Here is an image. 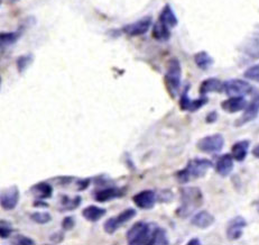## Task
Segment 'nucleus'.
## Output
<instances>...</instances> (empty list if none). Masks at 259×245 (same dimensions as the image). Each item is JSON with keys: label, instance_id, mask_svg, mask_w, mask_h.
<instances>
[{"label": "nucleus", "instance_id": "1", "mask_svg": "<svg viewBox=\"0 0 259 245\" xmlns=\"http://www.w3.org/2000/svg\"><path fill=\"white\" fill-rule=\"evenodd\" d=\"M181 206L176 209V215L181 218H187L203 205L202 190L199 187H183L180 189Z\"/></svg>", "mask_w": 259, "mask_h": 245}, {"label": "nucleus", "instance_id": "2", "mask_svg": "<svg viewBox=\"0 0 259 245\" xmlns=\"http://www.w3.org/2000/svg\"><path fill=\"white\" fill-rule=\"evenodd\" d=\"M212 167L213 163L208 159H192L188 161L182 170L175 172V178L180 184L186 185L188 182L205 177V174Z\"/></svg>", "mask_w": 259, "mask_h": 245}, {"label": "nucleus", "instance_id": "3", "mask_svg": "<svg viewBox=\"0 0 259 245\" xmlns=\"http://www.w3.org/2000/svg\"><path fill=\"white\" fill-rule=\"evenodd\" d=\"M158 227L155 223L137 222L126 234L127 243L130 245H150L154 233Z\"/></svg>", "mask_w": 259, "mask_h": 245}, {"label": "nucleus", "instance_id": "4", "mask_svg": "<svg viewBox=\"0 0 259 245\" xmlns=\"http://www.w3.org/2000/svg\"><path fill=\"white\" fill-rule=\"evenodd\" d=\"M166 90L172 99H175L182 85V65L179 58L172 57L167 62V69L164 75Z\"/></svg>", "mask_w": 259, "mask_h": 245}, {"label": "nucleus", "instance_id": "5", "mask_svg": "<svg viewBox=\"0 0 259 245\" xmlns=\"http://www.w3.org/2000/svg\"><path fill=\"white\" fill-rule=\"evenodd\" d=\"M137 215V210L135 208H126L125 210L121 211L117 215V216H112L109 219H107L103 224V229H105L106 233L108 234H113L116 233L118 229H119L121 226L127 224L129 221L134 219Z\"/></svg>", "mask_w": 259, "mask_h": 245}, {"label": "nucleus", "instance_id": "6", "mask_svg": "<svg viewBox=\"0 0 259 245\" xmlns=\"http://www.w3.org/2000/svg\"><path fill=\"white\" fill-rule=\"evenodd\" d=\"M224 146V137L221 134H212L200 138L197 143L199 151L208 154L219 153Z\"/></svg>", "mask_w": 259, "mask_h": 245}, {"label": "nucleus", "instance_id": "7", "mask_svg": "<svg viewBox=\"0 0 259 245\" xmlns=\"http://www.w3.org/2000/svg\"><path fill=\"white\" fill-rule=\"evenodd\" d=\"M188 90H190V85H187L184 88L183 93L181 94L180 99H179V106L180 109L182 112H188V113H195L199 109H201L203 106L208 104L209 99L205 96H202L199 99H191L188 97Z\"/></svg>", "mask_w": 259, "mask_h": 245}, {"label": "nucleus", "instance_id": "8", "mask_svg": "<svg viewBox=\"0 0 259 245\" xmlns=\"http://www.w3.org/2000/svg\"><path fill=\"white\" fill-rule=\"evenodd\" d=\"M254 88L251 87L249 82L241 79H231L223 82V91L229 97L236 96H246L249 94Z\"/></svg>", "mask_w": 259, "mask_h": 245}, {"label": "nucleus", "instance_id": "9", "mask_svg": "<svg viewBox=\"0 0 259 245\" xmlns=\"http://www.w3.org/2000/svg\"><path fill=\"white\" fill-rule=\"evenodd\" d=\"M258 115H259V93H256L254 94L253 99H251L249 104L247 105L243 114L235 122V126L240 127L246 125V124L256 119Z\"/></svg>", "mask_w": 259, "mask_h": 245}, {"label": "nucleus", "instance_id": "10", "mask_svg": "<svg viewBox=\"0 0 259 245\" xmlns=\"http://www.w3.org/2000/svg\"><path fill=\"white\" fill-rule=\"evenodd\" d=\"M132 202H134L136 206L140 208V209H153L155 205L158 202L157 193L155 192L154 190L150 189L142 190V191L137 192L136 195L132 196Z\"/></svg>", "mask_w": 259, "mask_h": 245}, {"label": "nucleus", "instance_id": "11", "mask_svg": "<svg viewBox=\"0 0 259 245\" xmlns=\"http://www.w3.org/2000/svg\"><path fill=\"white\" fill-rule=\"evenodd\" d=\"M151 23H153L151 16H145L138 20L134 21V23L126 25V26L123 27V32L126 35L131 36V38L145 35L146 33L149 31Z\"/></svg>", "mask_w": 259, "mask_h": 245}, {"label": "nucleus", "instance_id": "12", "mask_svg": "<svg viewBox=\"0 0 259 245\" xmlns=\"http://www.w3.org/2000/svg\"><path fill=\"white\" fill-rule=\"evenodd\" d=\"M20 200V191L17 186H10L5 190H2L1 198H0V205L5 210H14L18 206Z\"/></svg>", "mask_w": 259, "mask_h": 245}, {"label": "nucleus", "instance_id": "13", "mask_svg": "<svg viewBox=\"0 0 259 245\" xmlns=\"http://www.w3.org/2000/svg\"><path fill=\"white\" fill-rule=\"evenodd\" d=\"M126 195V189L118 187H108L93 191V198L98 203H108L110 200L121 198Z\"/></svg>", "mask_w": 259, "mask_h": 245}, {"label": "nucleus", "instance_id": "14", "mask_svg": "<svg viewBox=\"0 0 259 245\" xmlns=\"http://www.w3.org/2000/svg\"><path fill=\"white\" fill-rule=\"evenodd\" d=\"M247 226L246 219L242 216H236L230 219L227 226V236L229 240L236 241L242 236L243 229Z\"/></svg>", "mask_w": 259, "mask_h": 245}, {"label": "nucleus", "instance_id": "15", "mask_svg": "<svg viewBox=\"0 0 259 245\" xmlns=\"http://www.w3.org/2000/svg\"><path fill=\"white\" fill-rule=\"evenodd\" d=\"M248 102L242 96L230 97L229 99L221 102V108L228 114H235V113L245 111Z\"/></svg>", "mask_w": 259, "mask_h": 245}, {"label": "nucleus", "instance_id": "16", "mask_svg": "<svg viewBox=\"0 0 259 245\" xmlns=\"http://www.w3.org/2000/svg\"><path fill=\"white\" fill-rule=\"evenodd\" d=\"M234 156L232 154H222L218 158L216 162V171L221 177H228L234 170Z\"/></svg>", "mask_w": 259, "mask_h": 245}, {"label": "nucleus", "instance_id": "17", "mask_svg": "<svg viewBox=\"0 0 259 245\" xmlns=\"http://www.w3.org/2000/svg\"><path fill=\"white\" fill-rule=\"evenodd\" d=\"M214 222H216V218L208 210H200L191 219V224L201 229L209 228L214 224Z\"/></svg>", "mask_w": 259, "mask_h": 245}, {"label": "nucleus", "instance_id": "18", "mask_svg": "<svg viewBox=\"0 0 259 245\" xmlns=\"http://www.w3.org/2000/svg\"><path fill=\"white\" fill-rule=\"evenodd\" d=\"M241 50L247 57L255 58V60H258L259 58V33H255V34L249 36V38H248L245 41V43L242 44Z\"/></svg>", "mask_w": 259, "mask_h": 245}, {"label": "nucleus", "instance_id": "19", "mask_svg": "<svg viewBox=\"0 0 259 245\" xmlns=\"http://www.w3.org/2000/svg\"><path fill=\"white\" fill-rule=\"evenodd\" d=\"M199 91L201 96H205L210 93H222L223 91V82L217 78L205 79L200 85Z\"/></svg>", "mask_w": 259, "mask_h": 245}, {"label": "nucleus", "instance_id": "20", "mask_svg": "<svg viewBox=\"0 0 259 245\" xmlns=\"http://www.w3.org/2000/svg\"><path fill=\"white\" fill-rule=\"evenodd\" d=\"M36 199H49L53 196V187L49 182L43 181V182H37L34 186H32L29 189Z\"/></svg>", "mask_w": 259, "mask_h": 245}, {"label": "nucleus", "instance_id": "21", "mask_svg": "<svg viewBox=\"0 0 259 245\" xmlns=\"http://www.w3.org/2000/svg\"><path fill=\"white\" fill-rule=\"evenodd\" d=\"M158 20L171 29L175 28L177 24H179V19H177L176 15L172 9L171 5H168V3H166V5L163 7L160 16H158Z\"/></svg>", "mask_w": 259, "mask_h": 245}, {"label": "nucleus", "instance_id": "22", "mask_svg": "<svg viewBox=\"0 0 259 245\" xmlns=\"http://www.w3.org/2000/svg\"><path fill=\"white\" fill-rule=\"evenodd\" d=\"M107 214V209L103 207L95 206V205H91L88 206L82 210V216L87 219L88 222L97 223L100 219L103 218Z\"/></svg>", "mask_w": 259, "mask_h": 245}, {"label": "nucleus", "instance_id": "23", "mask_svg": "<svg viewBox=\"0 0 259 245\" xmlns=\"http://www.w3.org/2000/svg\"><path fill=\"white\" fill-rule=\"evenodd\" d=\"M172 29L166 26L160 20H157L151 29V36L154 39H156L158 42H167L171 38Z\"/></svg>", "mask_w": 259, "mask_h": 245}, {"label": "nucleus", "instance_id": "24", "mask_svg": "<svg viewBox=\"0 0 259 245\" xmlns=\"http://www.w3.org/2000/svg\"><path fill=\"white\" fill-rule=\"evenodd\" d=\"M250 142L248 140L239 141L232 145L231 148V154L234 156V159L238 162H242L245 161L248 155V151H249Z\"/></svg>", "mask_w": 259, "mask_h": 245}, {"label": "nucleus", "instance_id": "25", "mask_svg": "<svg viewBox=\"0 0 259 245\" xmlns=\"http://www.w3.org/2000/svg\"><path fill=\"white\" fill-rule=\"evenodd\" d=\"M23 35V29L19 28L18 31L15 32H7V33H1L0 34V42H1V47L5 49V47H9L14 45L15 43L18 42V39L21 38Z\"/></svg>", "mask_w": 259, "mask_h": 245}, {"label": "nucleus", "instance_id": "26", "mask_svg": "<svg viewBox=\"0 0 259 245\" xmlns=\"http://www.w3.org/2000/svg\"><path fill=\"white\" fill-rule=\"evenodd\" d=\"M194 62L195 64H197V67L203 71L209 70L214 63L212 57H211L208 52H205V51H201V52H198L195 54Z\"/></svg>", "mask_w": 259, "mask_h": 245}, {"label": "nucleus", "instance_id": "27", "mask_svg": "<svg viewBox=\"0 0 259 245\" xmlns=\"http://www.w3.org/2000/svg\"><path fill=\"white\" fill-rule=\"evenodd\" d=\"M61 209L60 211H70L76 209L77 207L81 206L82 204V197L75 196L74 198H70L68 196H63L61 199Z\"/></svg>", "mask_w": 259, "mask_h": 245}, {"label": "nucleus", "instance_id": "28", "mask_svg": "<svg viewBox=\"0 0 259 245\" xmlns=\"http://www.w3.org/2000/svg\"><path fill=\"white\" fill-rule=\"evenodd\" d=\"M169 244V240L167 237V232L164 227L158 226L156 231L154 233L153 240H151L150 245H167Z\"/></svg>", "mask_w": 259, "mask_h": 245}, {"label": "nucleus", "instance_id": "29", "mask_svg": "<svg viewBox=\"0 0 259 245\" xmlns=\"http://www.w3.org/2000/svg\"><path fill=\"white\" fill-rule=\"evenodd\" d=\"M33 62H34V56H33V54H24V56L18 57L16 60V67L18 72H25Z\"/></svg>", "mask_w": 259, "mask_h": 245}, {"label": "nucleus", "instance_id": "30", "mask_svg": "<svg viewBox=\"0 0 259 245\" xmlns=\"http://www.w3.org/2000/svg\"><path fill=\"white\" fill-rule=\"evenodd\" d=\"M31 219L36 224L45 225L52 222V215L47 211H35V213L31 214Z\"/></svg>", "mask_w": 259, "mask_h": 245}, {"label": "nucleus", "instance_id": "31", "mask_svg": "<svg viewBox=\"0 0 259 245\" xmlns=\"http://www.w3.org/2000/svg\"><path fill=\"white\" fill-rule=\"evenodd\" d=\"M13 233H14L13 225L10 224L9 222L5 221V219H1V221H0V236H1V239L2 240L8 239Z\"/></svg>", "mask_w": 259, "mask_h": 245}, {"label": "nucleus", "instance_id": "32", "mask_svg": "<svg viewBox=\"0 0 259 245\" xmlns=\"http://www.w3.org/2000/svg\"><path fill=\"white\" fill-rule=\"evenodd\" d=\"M243 76L248 80H251V81L259 82V64H255L253 67L248 68L243 72Z\"/></svg>", "mask_w": 259, "mask_h": 245}, {"label": "nucleus", "instance_id": "33", "mask_svg": "<svg viewBox=\"0 0 259 245\" xmlns=\"http://www.w3.org/2000/svg\"><path fill=\"white\" fill-rule=\"evenodd\" d=\"M12 243L16 244V245H33V244H35V241L29 236L21 235V234H17V235L14 237Z\"/></svg>", "mask_w": 259, "mask_h": 245}, {"label": "nucleus", "instance_id": "34", "mask_svg": "<svg viewBox=\"0 0 259 245\" xmlns=\"http://www.w3.org/2000/svg\"><path fill=\"white\" fill-rule=\"evenodd\" d=\"M75 224H76V222H75V217L74 216H66L63 218V221H62V231H64V232H68V231H72V229L75 227Z\"/></svg>", "mask_w": 259, "mask_h": 245}, {"label": "nucleus", "instance_id": "35", "mask_svg": "<svg viewBox=\"0 0 259 245\" xmlns=\"http://www.w3.org/2000/svg\"><path fill=\"white\" fill-rule=\"evenodd\" d=\"M174 198V195L171 190H163L157 193V200L161 203H169Z\"/></svg>", "mask_w": 259, "mask_h": 245}, {"label": "nucleus", "instance_id": "36", "mask_svg": "<svg viewBox=\"0 0 259 245\" xmlns=\"http://www.w3.org/2000/svg\"><path fill=\"white\" fill-rule=\"evenodd\" d=\"M91 184V179L88 178V179H80L79 181H77V189L80 190V191H83V190H86L89 188V186Z\"/></svg>", "mask_w": 259, "mask_h": 245}, {"label": "nucleus", "instance_id": "37", "mask_svg": "<svg viewBox=\"0 0 259 245\" xmlns=\"http://www.w3.org/2000/svg\"><path fill=\"white\" fill-rule=\"evenodd\" d=\"M218 117H219V115H218V113L216 111L213 112H210L208 115H206L205 117V122L208 124H213L216 123L218 120Z\"/></svg>", "mask_w": 259, "mask_h": 245}, {"label": "nucleus", "instance_id": "38", "mask_svg": "<svg viewBox=\"0 0 259 245\" xmlns=\"http://www.w3.org/2000/svg\"><path fill=\"white\" fill-rule=\"evenodd\" d=\"M64 232V231H63ZM63 232H57L53 234V235H51V241L52 242H56V243H60L62 242L63 240H64V233Z\"/></svg>", "mask_w": 259, "mask_h": 245}, {"label": "nucleus", "instance_id": "39", "mask_svg": "<svg viewBox=\"0 0 259 245\" xmlns=\"http://www.w3.org/2000/svg\"><path fill=\"white\" fill-rule=\"evenodd\" d=\"M33 206L36 208H49L50 205L46 202H44V199H36L34 203H33Z\"/></svg>", "mask_w": 259, "mask_h": 245}, {"label": "nucleus", "instance_id": "40", "mask_svg": "<svg viewBox=\"0 0 259 245\" xmlns=\"http://www.w3.org/2000/svg\"><path fill=\"white\" fill-rule=\"evenodd\" d=\"M56 179L57 180H60V185H69L74 180L73 177H61Z\"/></svg>", "mask_w": 259, "mask_h": 245}, {"label": "nucleus", "instance_id": "41", "mask_svg": "<svg viewBox=\"0 0 259 245\" xmlns=\"http://www.w3.org/2000/svg\"><path fill=\"white\" fill-rule=\"evenodd\" d=\"M188 245H200L201 244V241H200L198 237H193V239H191L190 241L187 242Z\"/></svg>", "mask_w": 259, "mask_h": 245}, {"label": "nucleus", "instance_id": "42", "mask_svg": "<svg viewBox=\"0 0 259 245\" xmlns=\"http://www.w3.org/2000/svg\"><path fill=\"white\" fill-rule=\"evenodd\" d=\"M253 155L256 159H259V144H257L255 148L253 149Z\"/></svg>", "mask_w": 259, "mask_h": 245}, {"label": "nucleus", "instance_id": "43", "mask_svg": "<svg viewBox=\"0 0 259 245\" xmlns=\"http://www.w3.org/2000/svg\"><path fill=\"white\" fill-rule=\"evenodd\" d=\"M257 209H258V213H259V204H258V207H257Z\"/></svg>", "mask_w": 259, "mask_h": 245}]
</instances>
